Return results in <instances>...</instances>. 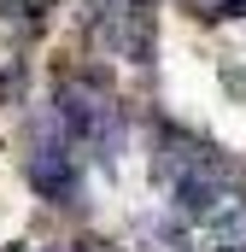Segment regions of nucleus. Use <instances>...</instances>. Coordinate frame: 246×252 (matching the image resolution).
Here are the masks:
<instances>
[{"label": "nucleus", "instance_id": "obj_1", "mask_svg": "<svg viewBox=\"0 0 246 252\" xmlns=\"http://www.w3.org/2000/svg\"><path fill=\"white\" fill-rule=\"evenodd\" d=\"M205 18H246V0H199Z\"/></svg>", "mask_w": 246, "mask_h": 252}]
</instances>
